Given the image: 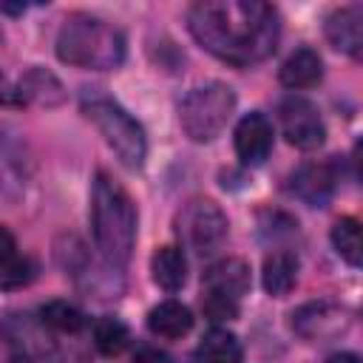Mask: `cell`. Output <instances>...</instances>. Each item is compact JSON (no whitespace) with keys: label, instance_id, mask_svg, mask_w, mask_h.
I'll use <instances>...</instances> for the list:
<instances>
[{"label":"cell","instance_id":"obj_24","mask_svg":"<svg viewBox=\"0 0 363 363\" xmlns=\"http://www.w3.org/2000/svg\"><path fill=\"white\" fill-rule=\"evenodd\" d=\"M201 309H204V318L213 320V323H227V320L238 318V301L235 298L207 292V289H204V298H201Z\"/></svg>","mask_w":363,"mask_h":363},{"label":"cell","instance_id":"obj_23","mask_svg":"<svg viewBox=\"0 0 363 363\" xmlns=\"http://www.w3.org/2000/svg\"><path fill=\"white\" fill-rule=\"evenodd\" d=\"M40 323L57 332H79L85 326V315L68 303V301H48L45 306H40Z\"/></svg>","mask_w":363,"mask_h":363},{"label":"cell","instance_id":"obj_17","mask_svg":"<svg viewBox=\"0 0 363 363\" xmlns=\"http://www.w3.org/2000/svg\"><path fill=\"white\" fill-rule=\"evenodd\" d=\"M34 275V264L20 255L14 235L0 227V289H17L23 284H28Z\"/></svg>","mask_w":363,"mask_h":363},{"label":"cell","instance_id":"obj_2","mask_svg":"<svg viewBox=\"0 0 363 363\" xmlns=\"http://www.w3.org/2000/svg\"><path fill=\"white\" fill-rule=\"evenodd\" d=\"M91 230L102 258L111 267H125L136 244V207L130 193L105 170L91 184Z\"/></svg>","mask_w":363,"mask_h":363},{"label":"cell","instance_id":"obj_21","mask_svg":"<svg viewBox=\"0 0 363 363\" xmlns=\"http://www.w3.org/2000/svg\"><path fill=\"white\" fill-rule=\"evenodd\" d=\"M329 238H332L335 252H337L349 267H360L363 250H360V224H357V218H352V216L337 218V221L332 224Z\"/></svg>","mask_w":363,"mask_h":363},{"label":"cell","instance_id":"obj_7","mask_svg":"<svg viewBox=\"0 0 363 363\" xmlns=\"http://www.w3.org/2000/svg\"><path fill=\"white\" fill-rule=\"evenodd\" d=\"M278 122L286 136V142L298 150H315L326 139V125L320 119V111L306 96H286L278 105Z\"/></svg>","mask_w":363,"mask_h":363},{"label":"cell","instance_id":"obj_3","mask_svg":"<svg viewBox=\"0 0 363 363\" xmlns=\"http://www.w3.org/2000/svg\"><path fill=\"white\" fill-rule=\"evenodd\" d=\"M57 57L74 68L108 71L125 60V34L102 17L71 14L60 26Z\"/></svg>","mask_w":363,"mask_h":363},{"label":"cell","instance_id":"obj_16","mask_svg":"<svg viewBox=\"0 0 363 363\" xmlns=\"http://www.w3.org/2000/svg\"><path fill=\"white\" fill-rule=\"evenodd\" d=\"M150 272H153V281L164 289V292H179L187 281V258H184V250L176 247V244H164L153 252L150 258Z\"/></svg>","mask_w":363,"mask_h":363},{"label":"cell","instance_id":"obj_27","mask_svg":"<svg viewBox=\"0 0 363 363\" xmlns=\"http://www.w3.org/2000/svg\"><path fill=\"white\" fill-rule=\"evenodd\" d=\"M0 11H6V14H23L26 11V3H3L0 0Z\"/></svg>","mask_w":363,"mask_h":363},{"label":"cell","instance_id":"obj_28","mask_svg":"<svg viewBox=\"0 0 363 363\" xmlns=\"http://www.w3.org/2000/svg\"><path fill=\"white\" fill-rule=\"evenodd\" d=\"M0 99H3V77H0Z\"/></svg>","mask_w":363,"mask_h":363},{"label":"cell","instance_id":"obj_12","mask_svg":"<svg viewBox=\"0 0 363 363\" xmlns=\"http://www.w3.org/2000/svg\"><path fill=\"white\" fill-rule=\"evenodd\" d=\"M326 40L332 48L360 60L363 51V9L360 6H340L326 17Z\"/></svg>","mask_w":363,"mask_h":363},{"label":"cell","instance_id":"obj_20","mask_svg":"<svg viewBox=\"0 0 363 363\" xmlns=\"http://www.w3.org/2000/svg\"><path fill=\"white\" fill-rule=\"evenodd\" d=\"M196 354H199L204 363H241L244 349H241V343H238V337H235L233 332H227V329H221V326H213V329L201 337Z\"/></svg>","mask_w":363,"mask_h":363},{"label":"cell","instance_id":"obj_5","mask_svg":"<svg viewBox=\"0 0 363 363\" xmlns=\"http://www.w3.org/2000/svg\"><path fill=\"white\" fill-rule=\"evenodd\" d=\"M235 111V91L224 82H204L187 91L179 105V125L193 142L216 139Z\"/></svg>","mask_w":363,"mask_h":363},{"label":"cell","instance_id":"obj_19","mask_svg":"<svg viewBox=\"0 0 363 363\" xmlns=\"http://www.w3.org/2000/svg\"><path fill=\"white\" fill-rule=\"evenodd\" d=\"M17 99L31 105H60L62 102V85L60 79L45 68H31L20 77Z\"/></svg>","mask_w":363,"mask_h":363},{"label":"cell","instance_id":"obj_25","mask_svg":"<svg viewBox=\"0 0 363 363\" xmlns=\"http://www.w3.org/2000/svg\"><path fill=\"white\" fill-rule=\"evenodd\" d=\"M133 363H176V360L159 349H142V352H136Z\"/></svg>","mask_w":363,"mask_h":363},{"label":"cell","instance_id":"obj_8","mask_svg":"<svg viewBox=\"0 0 363 363\" xmlns=\"http://www.w3.org/2000/svg\"><path fill=\"white\" fill-rule=\"evenodd\" d=\"M352 326V312L332 301H312L303 303L292 315V329L306 340H332L346 335Z\"/></svg>","mask_w":363,"mask_h":363},{"label":"cell","instance_id":"obj_22","mask_svg":"<svg viewBox=\"0 0 363 363\" xmlns=\"http://www.w3.org/2000/svg\"><path fill=\"white\" fill-rule=\"evenodd\" d=\"M128 343H130V332H128V326H125L119 318L105 315V318H99V320L94 323V346H96L105 357L122 354V352L128 349Z\"/></svg>","mask_w":363,"mask_h":363},{"label":"cell","instance_id":"obj_1","mask_svg":"<svg viewBox=\"0 0 363 363\" xmlns=\"http://www.w3.org/2000/svg\"><path fill=\"white\" fill-rule=\"evenodd\" d=\"M193 40L230 65L267 60L281 37L278 9L261 0H201L187 11Z\"/></svg>","mask_w":363,"mask_h":363},{"label":"cell","instance_id":"obj_18","mask_svg":"<svg viewBox=\"0 0 363 363\" xmlns=\"http://www.w3.org/2000/svg\"><path fill=\"white\" fill-rule=\"evenodd\" d=\"M298 281V258L286 250H275L264 258V267H261V284L267 289V295L272 298H281L286 295Z\"/></svg>","mask_w":363,"mask_h":363},{"label":"cell","instance_id":"obj_4","mask_svg":"<svg viewBox=\"0 0 363 363\" xmlns=\"http://www.w3.org/2000/svg\"><path fill=\"white\" fill-rule=\"evenodd\" d=\"M82 113L96 125V130L105 136L108 147L116 153V159L128 170H139L147 156V139L142 125L111 96L102 94H85L82 96Z\"/></svg>","mask_w":363,"mask_h":363},{"label":"cell","instance_id":"obj_9","mask_svg":"<svg viewBox=\"0 0 363 363\" xmlns=\"http://www.w3.org/2000/svg\"><path fill=\"white\" fill-rule=\"evenodd\" d=\"M337 187L335 162H303L289 176V190L309 207H326Z\"/></svg>","mask_w":363,"mask_h":363},{"label":"cell","instance_id":"obj_10","mask_svg":"<svg viewBox=\"0 0 363 363\" xmlns=\"http://www.w3.org/2000/svg\"><path fill=\"white\" fill-rule=\"evenodd\" d=\"M272 139H275L272 122L264 113L252 111V113L241 116L235 125V156L241 159V164L258 167L272 153Z\"/></svg>","mask_w":363,"mask_h":363},{"label":"cell","instance_id":"obj_14","mask_svg":"<svg viewBox=\"0 0 363 363\" xmlns=\"http://www.w3.org/2000/svg\"><path fill=\"white\" fill-rule=\"evenodd\" d=\"M320 77H323V60H320V54L315 48H306V45L303 48H295L284 60V65L278 71L281 85L289 88V91L312 88V85L320 82Z\"/></svg>","mask_w":363,"mask_h":363},{"label":"cell","instance_id":"obj_6","mask_svg":"<svg viewBox=\"0 0 363 363\" xmlns=\"http://www.w3.org/2000/svg\"><path fill=\"white\" fill-rule=\"evenodd\" d=\"M176 233H179V241L184 250H190L196 255H210L224 244V238L230 233V221L216 201L193 199L179 210Z\"/></svg>","mask_w":363,"mask_h":363},{"label":"cell","instance_id":"obj_15","mask_svg":"<svg viewBox=\"0 0 363 363\" xmlns=\"http://www.w3.org/2000/svg\"><path fill=\"white\" fill-rule=\"evenodd\" d=\"M147 329L159 337L176 340L193 329V312L182 301H162L147 312Z\"/></svg>","mask_w":363,"mask_h":363},{"label":"cell","instance_id":"obj_13","mask_svg":"<svg viewBox=\"0 0 363 363\" xmlns=\"http://www.w3.org/2000/svg\"><path fill=\"white\" fill-rule=\"evenodd\" d=\"M201 284H204L207 292H218V295H227V298L241 301V295H247V289L252 284L250 264L244 258H221V261H216L204 272Z\"/></svg>","mask_w":363,"mask_h":363},{"label":"cell","instance_id":"obj_11","mask_svg":"<svg viewBox=\"0 0 363 363\" xmlns=\"http://www.w3.org/2000/svg\"><path fill=\"white\" fill-rule=\"evenodd\" d=\"M9 340L11 363H62L51 337L43 335L40 326L31 320H14V326L9 329Z\"/></svg>","mask_w":363,"mask_h":363},{"label":"cell","instance_id":"obj_26","mask_svg":"<svg viewBox=\"0 0 363 363\" xmlns=\"http://www.w3.org/2000/svg\"><path fill=\"white\" fill-rule=\"evenodd\" d=\"M326 363H360V357L354 352H335L326 357Z\"/></svg>","mask_w":363,"mask_h":363}]
</instances>
